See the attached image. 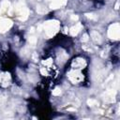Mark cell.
<instances>
[{"mask_svg": "<svg viewBox=\"0 0 120 120\" xmlns=\"http://www.w3.org/2000/svg\"><path fill=\"white\" fill-rule=\"evenodd\" d=\"M43 28L45 30L46 35L49 38H52L57 33L59 29V22L57 21H47L44 22Z\"/></svg>", "mask_w": 120, "mask_h": 120, "instance_id": "obj_1", "label": "cell"}, {"mask_svg": "<svg viewBox=\"0 0 120 120\" xmlns=\"http://www.w3.org/2000/svg\"><path fill=\"white\" fill-rule=\"evenodd\" d=\"M16 11L19 15V19L21 21H25L27 18H28V14H29V11H28V8H26L24 2L22 0H20L16 3Z\"/></svg>", "mask_w": 120, "mask_h": 120, "instance_id": "obj_2", "label": "cell"}, {"mask_svg": "<svg viewBox=\"0 0 120 120\" xmlns=\"http://www.w3.org/2000/svg\"><path fill=\"white\" fill-rule=\"evenodd\" d=\"M108 36L110 38L112 39H118L120 36V26L118 22H114L110 25L108 30Z\"/></svg>", "mask_w": 120, "mask_h": 120, "instance_id": "obj_3", "label": "cell"}, {"mask_svg": "<svg viewBox=\"0 0 120 120\" xmlns=\"http://www.w3.org/2000/svg\"><path fill=\"white\" fill-rule=\"evenodd\" d=\"M11 25H12V22L10 20L0 17V32L1 33L8 31L11 27Z\"/></svg>", "mask_w": 120, "mask_h": 120, "instance_id": "obj_4", "label": "cell"}, {"mask_svg": "<svg viewBox=\"0 0 120 120\" xmlns=\"http://www.w3.org/2000/svg\"><path fill=\"white\" fill-rule=\"evenodd\" d=\"M68 78L73 82H78L82 79V76L81 75V73H79L77 70H75V71H71L68 73Z\"/></svg>", "mask_w": 120, "mask_h": 120, "instance_id": "obj_5", "label": "cell"}, {"mask_svg": "<svg viewBox=\"0 0 120 120\" xmlns=\"http://www.w3.org/2000/svg\"><path fill=\"white\" fill-rule=\"evenodd\" d=\"M67 1H68V0H53V1L51 3L50 8H53V9L58 8H60V7L66 5Z\"/></svg>", "mask_w": 120, "mask_h": 120, "instance_id": "obj_6", "label": "cell"}, {"mask_svg": "<svg viewBox=\"0 0 120 120\" xmlns=\"http://www.w3.org/2000/svg\"><path fill=\"white\" fill-rule=\"evenodd\" d=\"M82 28V23H80V22H78V23H76L74 26H72L71 28H70V30H69V32H70V35L71 36H76L79 32H80V30Z\"/></svg>", "mask_w": 120, "mask_h": 120, "instance_id": "obj_7", "label": "cell"}, {"mask_svg": "<svg viewBox=\"0 0 120 120\" xmlns=\"http://www.w3.org/2000/svg\"><path fill=\"white\" fill-rule=\"evenodd\" d=\"M91 38L95 42H100L101 41V37L99 35V33H98V31H92L91 32Z\"/></svg>", "mask_w": 120, "mask_h": 120, "instance_id": "obj_8", "label": "cell"}, {"mask_svg": "<svg viewBox=\"0 0 120 120\" xmlns=\"http://www.w3.org/2000/svg\"><path fill=\"white\" fill-rule=\"evenodd\" d=\"M1 8L2 10L4 11H7V10H9L10 9V3L8 1V0H5L1 3Z\"/></svg>", "mask_w": 120, "mask_h": 120, "instance_id": "obj_9", "label": "cell"}, {"mask_svg": "<svg viewBox=\"0 0 120 120\" xmlns=\"http://www.w3.org/2000/svg\"><path fill=\"white\" fill-rule=\"evenodd\" d=\"M9 79H10V77H9V74H6L5 76H4V80H3V85L4 86H7L9 82H8V81H9Z\"/></svg>", "mask_w": 120, "mask_h": 120, "instance_id": "obj_10", "label": "cell"}, {"mask_svg": "<svg viewBox=\"0 0 120 120\" xmlns=\"http://www.w3.org/2000/svg\"><path fill=\"white\" fill-rule=\"evenodd\" d=\"M87 104L89 106H95V105H98V101L96 99H93V98H90L87 100Z\"/></svg>", "mask_w": 120, "mask_h": 120, "instance_id": "obj_11", "label": "cell"}, {"mask_svg": "<svg viewBox=\"0 0 120 120\" xmlns=\"http://www.w3.org/2000/svg\"><path fill=\"white\" fill-rule=\"evenodd\" d=\"M28 41L30 42V44H33V45H35V44L37 43V38H36V37H34V36H31V37H29V38H28Z\"/></svg>", "mask_w": 120, "mask_h": 120, "instance_id": "obj_12", "label": "cell"}, {"mask_svg": "<svg viewBox=\"0 0 120 120\" xmlns=\"http://www.w3.org/2000/svg\"><path fill=\"white\" fill-rule=\"evenodd\" d=\"M61 93H62L61 89H60V88H58V87H56V88L52 91V95H53V96H60V95H61Z\"/></svg>", "mask_w": 120, "mask_h": 120, "instance_id": "obj_13", "label": "cell"}, {"mask_svg": "<svg viewBox=\"0 0 120 120\" xmlns=\"http://www.w3.org/2000/svg\"><path fill=\"white\" fill-rule=\"evenodd\" d=\"M37 11H38V13H45V12H46V9H45L44 8L38 6V7H37Z\"/></svg>", "mask_w": 120, "mask_h": 120, "instance_id": "obj_14", "label": "cell"}, {"mask_svg": "<svg viewBox=\"0 0 120 120\" xmlns=\"http://www.w3.org/2000/svg\"><path fill=\"white\" fill-rule=\"evenodd\" d=\"M86 16L89 18V19H92V20H97V16L95 14H86Z\"/></svg>", "mask_w": 120, "mask_h": 120, "instance_id": "obj_15", "label": "cell"}, {"mask_svg": "<svg viewBox=\"0 0 120 120\" xmlns=\"http://www.w3.org/2000/svg\"><path fill=\"white\" fill-rule=\"evenodd\" d=\"M88 39H89L88 35H87V34H84V35H83V38H82V42H85V41H87Z\"/></svg>", "mask_w": 120, "mask_h": 120, "instance_id": "obj_16", "label": "cell"}, {"mask_svg": "<svg viewBox=\"0 0 120 120\" xmlns=\"http://www.w3.org/2000/svg\"><path fill=\"white\" fill-rule=\"evenodd\" d=\"M79 19V17L77 16V15H71V20H73V21H77Z\"/></svg>", "mask_w": 120, "mask_h": 120, "instance_id": "obj_17", "label": "cell"}, {"mask_svg": "<svg viewBox=\"0 0 120 120\" xmlns=\"http://www.w3.org/2000/svg\"><path fill=\"white\" fill-rule=\"evenodd\" d=\"M118 7H119V1L116 2V5H115V9H118Z\"/></svg>", "mask_w": 120, "mask_h": 120, "instance_id": "obj_18", "label": "cell"}, {"mask_svg": "<svg viewBox=\"0 0 120 120\" xmlns=\"http://www.w3.org/2000/svg\"><path fill=\"white\" fill-rule=\"evenodd\" d=\"M68 111H75V109H73V108H69V109H68Z\"/></svg>", "mask_w": 120, "mask_h": 120, "instance_id": "obj_19", "label": "cell"}, {"mask_svg": "<svg viewBox=\"0 0 120 120\" xmlns=\"http://www.w3.org/2000/svg\"><path fill=\"white\" fill-rule=\"evenodd\" d=\"M2 102H3V98L0 97V104H2Z\"/></svg>", "mask_w": 120, "mask_h": 120, "instance_id": "obj_20", "label": "cell"}, {"mask_svg": "<svg viewBox=\"0 0 120 120\" xmlns=\"http://www.w3.org/2000/svg\"><path fill=\"white\" fill-rule=\"evenodd\" d=\"M0 82H1V75H0Z\"/></svg>", "mask_w": 120, "mask_h": 120, "instance_id": "obj_21", "label": "cell"}]
</instances>
